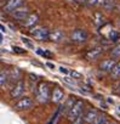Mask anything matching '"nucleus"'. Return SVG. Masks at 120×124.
<instances>
[{"mask_svg":"<svg viewBox=\"0 0 120 124\" xmlns=\"http://www.w3.org/2000/svg\"><path fill=\"white\" fill-rule=\"evenodd\" d=\"M83 111H84V102L81 100H77L74 105L71 107V109L67 112V118L71 122H73L74 119L79 118L83 114Z\"/></svg>","mask_w":120,"mask_h":124,"instance_id":"nucleus-2","label":"nucleus"},{"mask_svg":"<svg viewBox=\"0 0 120 124\" xmlns=\"http://www.w3.org/2000/svg\"><path fill=\"white\" fill-rule=\"evenodd\" d=\"M68 1H77V0H68Z\"/></svg>","mask_w":120,"mask_h":124,"instance_id":"nucleus-38","label":"nucleus"},{"mask_svg":"<svg viewBox=\"0 0 120 124\" xmlns=\"http://www.w3.org/2000/svg\"><path fill=\"white\" fill-rule=\"evenodd\" d=\"M64 82H67V83H69V84H74V83H73V80H71L68 77H66V78H64Z\"/></svg>","mask_w":120,"mask_h":124,"instance_id":"nucleus-32","label":"nucleus"},{"mask_svg":"<svg viewBox=\"0 0 120 124\" xmlns=\"http://www.w3.org/2000/svg\"><path fill=\"white\" fill-rule=\"evenodd\" d=\"M69 74H71L74 79H80V78H81V74H80V73H78L77 71H71V73H69Z\"/></svg>","mask_w":120,"mask_h":124,"instance_id":"nucleus-25","label":"nucleus"},{"mask_svg":"<svg viewBox=\"0 0 120 124\" xmlns=\"http://www.w3.org/2000/svg\"><path fill=\"white\" fill-rule=\"evenodd\" d=\"M33 106V100L32 97H22L16 103H15V108L18 109V111H24V109H28Z\"/></svg>","mask_w":120,"mask_h":124,"instance_id":"nucleus-6","label":"nucleus"},{"mask_svg":"<svg viewBox=\"0 0 120 124\" xmlns=\"http://www.w3.org/2000/svg\"><path fill=\"white\" fill-rule=\"evenodd\" d=\"M20 74H21V70L18 67H14L9 71V78H7V82H11V83H16L17 80H20Z\"/></svg>","mask_w":120,"mask_h":124,"instance_id":"nucleus-13","label":"nucleus"},{"mask_svg":"<svg viewBox=\"0 0 120 124\" xmlns=\"http://www.w3.org/2000/svg\"><path fill=\"white\" fill-rule=\"evenodd\" d=\"M77 1H79V3H86L87 0H77Z\"/></svg>","mask_w":120,"mask_h":124,"instance_id":"nucleus-34","label":"nucleus"},{"mask_svg":"<svg viewBox=\"0 0 120 124\" xmlns=\"http://www.w3.org/2000/svg\"><path fill=\"white\" fill-rule=\"evenodd\" d=\"M98 114V112L96 111V109H93V108H90V109H87L86 112H84L83 114H81V117H83V119H84V122H86V123H92L93 122V119L96 118V116Z\"/></svg>","mask_w":120,"mask_h":124,"instance_id":"nucleus-11","label":"nucleus"},{"mask_svg":"<svg viewBox=\"0 0 120 124\" xmlns=\"http://www.w3.org/2000/svg\"><path fill=\"white\" fill-rule=\"evenodd\" d=\"M118 90H119V91H120V83H119V88H118Z\"/></svg>","mask_w":120,"mask_h":124,"instance_id":"nucleus-37","label":"nucleus"},{"mask_svg":"<svg viewBox=\"0 0 120 124\" xmlns=\"http://www.w3.org/2000/svg\"><path fill=\"white\" fill-rule=\"evenodd\" d=\"M119 117H120V114H119Z\"/></svg>","mask_w":120,"mask_h":124,"instance_id":"nucleus-40","label":"nucleus"},{"mask_svg":"<svg viewBox=\"0 0 120 124\" xmlns=\"http://www.w3.org/2000/svg\"><path fill=\"white\" fill-rule=\"evenodd\" d=\"M50 97H51V101L52 102L58 103L59 101H62V99L64 97V93H63V90L59 88V86H56V88H53L52 94H51Z\"/></svg>","mask_w":120,"mask_h":124,"instance_id":"nucleus-10","label":"nucleus"},{"mask_svg":"<svg viewBox=\"0 0 120 124\" xmlns=\"http://www.w3.org/2000/svg\"><path fill=\"white\" fill-rule=\"evenodd\" d=\"M9 71H10V70H3V71H0V88H3V86L7 83Z\"/></svg>","mask_w":120,"mask_h":124,"instance_id":"nucleus-16","label":"nucleus"},{"mask_svg":"<svg viewBox=\"0 0 120 124\" xmlns=\"http://www.w3.org/2000/svg\"><path fill=\"white\" fill-rule=\"evenodd\" d=\"M83 123H84V119H83L81 116H80L79 118H77V119L73 120V124H83Z\"/></svg>","mask_w":120,"mask_h":124,"instance_id":"nucleus-27","label":"nucleus"},{"mask_svg":"<svg viewBox=\"0 0 120 124\" xmlns=\"http://www.w3.org/2000/svg\"><path fill=\"white\" fill-rule=\"evenodd\" d=\"M46 67H49L50 70H55V65L52 62H46Z\"/></svg>","mask_w":120,"mask_h":124,"instance_id":"nucleus-30","label":"nucleus"},{"mask_svg":"<svg viewBox=\"0 0 120 124\" xmlns=\"http://www.w3.org/2000/svg\"><path fill=\"white\" fill-rule=\"evenodd\" d=\"M0 29H1V32H6V29H5V27L1 24V23H0Z\"/></svg>","mask_w":120,"mask_h":124,"instance_id":"nucleus-33","label":"nucleus"},{"mask_svg":"<svg viewBox=\"0 0 120 124\" xmlns=\"http://www.w3.org/2000/svg\"><path fill=\"white\" fill-rule=\"evenodd\" d=\"M97 1H98V0H87V4L89 5H95V4H97Z\"/></svg>","mask_w":120,"mask_h":124,"instance_id":"nucleus-31","label":"nucleus"},{"mask_svg":"<svg viewBox=\"0 0 120 124\" xmlns=\"http://www.w3.org/2000/svg\"><path fill=\"white\" fill-rule=\"evenodd\" d=\"M29 14V9L27 6H23L21 5L20 8H17L16 10H14L11 12V16L16 20V21H23Z\"/></svg>","mask_w":120,"mask_h":124,"instance_id":"nucleus-4","label":"nucleus"},{"mask_svg":"<svg viewBox=\"0 0 120 124\" xmlns=\"http://www.w3.org/2000/svg\"><path fill=\"white\" fill-rule=\"evenodd\" d=\"M102 52H103V47H101V46L93 47V49H91L90 51H87V54H86V58H89V60H93V58H96L97 56H99Z\"/></svg>","mask_w":120,"mask_h":124,"instance_id":"nucleus-15","label":"nucleus"},{"mask_svg":"<svg viewBox=\"0 0 120 124\" xmlns=\"http://www.w3.org/2000/svg\"><path fill=\"white\" fill-rule=\"evenodd\" d=\"M39 21V15L36 12H32V14H28V16L23 20V27L26 28H32L33 26H35Z\"/></svg>","mask_w":120,"mask_h":124,"instance_id":"nucleus-8","label":"nucleus"},{"mask_svg":"<svg viewBox=\"0 0 120 124\" xmlns=\"http://www.w3.org/2000/svg\"><path fill=\"white\" fill-rule=\"evenodd\" d=\"M107 122H108L107 116H106V114H103V113H98L91 124H106Z\"/></svg>","mask_w":120,"mask_h":124,"instance_id":"nucleus-17","label":"nucleus"},{"mask_svg":"<svg viewBox=\"0 0 120 124\" xmlns=\"http://www.w3.org/2000/svg\"><path fill=\"white\" fill-rule=\"evenodd\" d=\"M115 63H116V62H115L114 60L108 58V60H104V61L101 62V63H99V68H101L102 71H104V72H110V71L113 70V67H114Z\"/></svg>","mask_w":120,"mask_h":124,"instance_id":"nucleus-14","label":"nucleus"},{"mask_svg":"<svg viewBox=\"0 0 120 124\" xmlns=\"http://www.w3.org/2000/svg\"><path fill=\"white\" fill-rule=\"evenodd\" d=\"M110 55H112L113 57H120V44H119V45H116L115 47H113V49H112Z\"/></svg>","mask_w":120,"mask_h":124,"instance_id":"nucleus-22","label":"nucleus"},{"mask_svg":"<svg viewBox=\"0 0 120 124\" xmlns=\"http://www.w3.org/2000/svg\"><path fill=\"white\" fill-rule=\"evenodd\" d=\"M118 109H119V111H120V106H119V107H118Z\"/></svg>","mask_w":120,"mask_h":124,"instance_id":"nucleus-39","label":"nucleus"},{"mask_svg":"<svg viewBox=\"0 0 120 124\" xmlns=\"http://www.w3.org/2000/svg\"><path fill=\"white\" fill-rule=\"evenodd\" d=\"M110 73H112V77H113V78H118V77L120 76V61L116 62V63L114 65V67H113V70L110 71Z\"/></svg>","mask_w":120,"mask_h":124,"instance_id":"nucleus-19","label":"nucleus"},{"mask_svg":"<svg viewBox=\"0 0 120 124\" xmlns=\"http://www.w3.org/2000/svg\"><path fill=\"white\" fill-rule=\"evenodd\" d=\"M75 101H77V100H74L73 97H69V99H68V101H67V102H66V105H64V107H66V112H68V111L71 109V107L74 105V102H75Z\"/></svg>","mask_w":120,"mask_h":124,"instance_id":"nucleus-23","label":"nucleus"},{"mask_svg":"<svg viewBox=\"0 0 120 124\" xmlns=\"http://www.w3.org/2000/svg\"><path fill=\"white\" fill-rule=\"evenodd\" d=\"M21 5H23V0H6L5 5L3 6V10L7 14H11L14 10H16Z\"/></svg>","mask_w":120,"mask_h":124,"instance_id":"nucleus-7","label":"nucleus"},{"mask_svg":"<svg viewBox=\"0 0 120 124\" xmlns=\"http://www.w3.org/2000/svg\"><path fill=\"white\" fill-rule=\"evenodd\" d=\"M58 116H59V111H56V112H55V114L51 117V119H50V120H49L46 124H55V122H56V118H57Z\"/></svg>","mask_w":120,"mask_h":124,"instance_id":"nucleus-24","label":"nucleus"},{"mask_svg":"<svg viewBox=\"0 0 120 124\" xmlns=\"http://www.w3.org/2000/svg\"><path fill=\"white\" fill-rule=\"evenodd\" d=\"M23 93H24V82H23V80H17V82L15 83L14 88L11 89L10 94H11V96H12L14 99H17V97L22 96Z\"/></svg>","mask_w":120,"mask_h":124,"instance_id":"nucleus-5","label":"nucleus"},{"mask_svg":"<svg viewBox=\"0 0 120 124\" xmlns=\"http://www.w3.org/2000/svg\"><path fill=\"white\" fill-rule=\"evenodd\" d=\"M95 23L97 26H101L102 23H104V17L102 16V14H99V12L95 14Z\"/></svg>","mask_w":120,"mask_h":124,"instance_id":"nucleus-21","label":"nucleus"},{"mask_svg":"<svg viewBox=\"0 0 120 124\" xmlns=\"http://www.w3.org/2000/svg\"><path fill=\"white\" fill-rule=\"evenodd\" d=\"M58 70L61 71L62 73H64V74H69V73H71V70H68V68H66V67H58Z\"/></svg>","mask_w":120,"mask_h":124,"instance_id":"nucleus-28","label":"nucleus"},{"mask_svg":"<svg viewBox=\"0 0 120 124\" xmlns=\"http://www.w3.org/2000/svg\"><path fill=\"white\" fill-rule=\"evenodd\" d=\"M1 43H3V35L0 34V44H1Z\"/></svg>","mask_w":120,"mask_h":124,"instance_id":"nucleus-35","label":"nucleus"},{"mask_svg":"<svg viewBox=\"0 0 120 124\" xmlns=\"http://www.w3.org/2000/svg\"><path fill=\"white\" fill-rule=\"evenodd\" d=\"M63 39V32L59 31V29H55V31H51L49 32V39L47 40H51L53 43H58Z\"/></svg>","mask_w":120,"mask_h":124,"instance_id":"nucleus-12","label":"nucleus"},{"mask_svg":"<svg viewBox=\"0 0 120 124\" xmlns=\"http://www.w3.org/2000/svg\"><path fill=\"white\" fill-rule=\"evenodd\" d=\"M108 38L112 43H116V41H120V33L116 32V31H110L109 34H108Z\"/></svg>","mask_w":120,"mask_h":124,"instance_id":"nucleus-18","label":"nucleus"},{"mask_svg":"<svg viewBox=\"0 0 120 124\" xmlns=\"http://www.w3.org/2000/svg\"><path fill=\"white\" fill-rule=\"evenodd\" d=\"M14 50H15L16 52H20V54H24V52H26L24 50H22V49L18 47V46H14Z\"/></svg>","mask_w":120,"mask_h":124,"instance_id":"nucleus-29","label":"nucleus"},{"mask_svg":"<svg viewBox=\"0 0 120 124\" xmlns=\"http://www.w3.org/2000/svg\"><path fill=\"white\" fill-rule=\"evenodd\" d=\"M72 40L75 41V43H84L87 40V33L84 31V29H75L72 35H71Z\"/></svg>","mask_w":120,"mask_h":124,"instance_id":"nucleus-9","label":"nucleus"},{"mask_svg":"<svg viewBox=\"0 0 120 124\" xmlns=\"http://www.w3.org/2000/svg\"><path fill=\"white\" fill-rule=\"evenodd\" d=\"M49 29L46 27H35L33 29H30V35L34 37L36 40H40V41H44V40H47L49 39Z\"/></svg>","mask_w":120,"mask_h":124,"instance_id":"nucleus-3","label":"nucleus"},{"mask_svg":"<svg viewBox=\"0 0 120 124\" xmlns=\"http://www.w3.org/2000/svg\"><path fill=\"white\" fill-rule=\"evenodd\" d=\"M106 124H115V123H114V122H107Z\"/></svg>","mask_w":120,"mask_h":124,"instance_id":"nucleus-36","label":"nucleus"},{"mask_svg":"<svg viewBox=\"0 0 120 124\" xmlns=\"http://www.w3.org/2000/svg\"><path fill=\"white\" fill-rule=\"evenodd\" d=\"M102 6L104 9H107V10H113L114 6H115V1H114V0H103Z\"/></svg>","mask_w":120,"mask_h":124,"instance_id":"nucleus-20","label":"nucleus"},{"mask_svg":"<svg viewBox=\"0 0 120 124\" xmlns=\"http://www.w3.org/2000/svg\"><path fill=\"white\" fill-rule=\"evenodd\" d=\"M22 40H23V43H26V44H27V45H28L29 47H32V49L34 47V45H33V43H32L30 40H28L27 38H24V37H22Z\"/></svg>","mask_w":120,"mask_h":124,"instance_id":"nucleus-26","label":"nucleus"},{"mask_svg":"<svg viewBox=\"0 0 120 124\" xmlns=\"http://www.w3.org/2000/svg\"><path fill=\"white\" fill-rule=\"evenodd\" d=\"M50 88L49 83L46 82H39L35 89V99L40 103H45L50 100Z\"/></svg>","mask_w":120,"mask_h":124,"instance_id":"nucleus-1","label":"nucleus"}]
</instances>
